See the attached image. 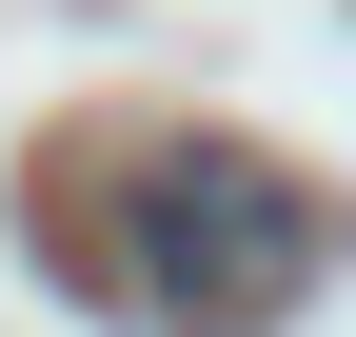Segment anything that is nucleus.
Masks as SVG:
<instances>
[{
	"mask_svg": "<svg viewBox=\"0 0 356 337\" xmlns=\"http://www.w3.org/2000/svg\"><path fill=\"white\" fill-rule=\"evenodd\" d=\"M119 258H139L119 298L159 337H277L317 298L337 219H317V179H277L257 139H159L139 179H119Z\"/></svg>",
	"mask_w": 356,
	"mask_h": 337,
	"instance_id": "f257e3e1",
	"label": "nucleus"
}]
</instances>
